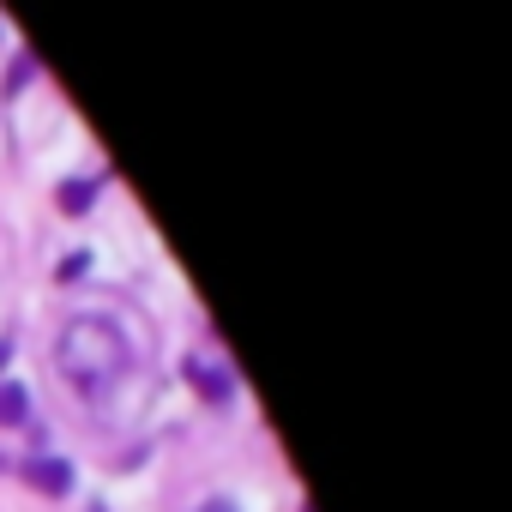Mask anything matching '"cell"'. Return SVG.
Returning <instances> with one entry per match:
<instances>
[{"label": "cell", "instance_id": "obj_1", "mask_svg": "<svg viewBox=\"0 0 512 512\" xmlns=\"http://www.w3.org/2000/svg\"><path fill=\"white\" fill-rule=\"evenodd\" d=\"M127 338L109 326V320H97V314H85V320H67L61 326V338H55V368L85 392V398H109L115 386H121V374H127Z\"/></svg>", "mask_w": 512, "mask_h": 512}, {"label": "cell", "instance_id": "obj_2", "mask_svg": "<svg viewBox=\"0 0 512 512\" xmlns=\"http://www.w3.org/2000/svg\"><path fill=\"white\" fill-rule=\"evenodd\" d=\"M25 482H31V488H43V494H67V488H73V464L43 452V458H31V464H25Z\"/></svg>", "mask_w": 512, "mask_h": 512}, {"label": "cell", "instance_id": "obj_3", "mask_svg": "<svg viewBox=\"0 0 512 512\" xmlns=\"http://www.w3.org/2000/svg\"><path fill=\"white\" fill-rule=\"evenodd\" d=\"M31 416V392L13 386V380H0V428H19Z\"/></svg>", "mask_w": 512, "mask_h": 512}, {"label": "cell", "instance_id": "obj_4", "mask_svg": "<svg viewBox=\"0 0 512 512\" xmlns=\"http://www.w3.org/2000/svg\"><path fill=\"white\" fill-rule=\"evenodd\" d=\"M55 199H61V211H73V217H79V211L97 199V181H61V187H55Z\"/></svg>", "mask_w": 512, "mask_h": 512}, {"label": "cell", "instance_id": "obj_5", "mask_svg": "<svg viewBox=\"0 0 512 512\" xmlns=\"http://www.w3.org/2000/svg\"><path fill=\"white\" fill-rule=\"evenodd\" d=\"M187 374H193V386H199L205 398H217V404L229 398V374H211V368H187Z\"/></svg>", "mask_w": 512, "mask_h": 512}, {"label": "cell", "instance_id": "obj_6", "mask_svg": "<svg viewBox=\"0 0 512 512\" xmlns=\"http://www.w3.org/2000/svg\"><path fill=\"white\" fill-rule=\"evenodd\" d=\"M25 79H37V55H19V61H13V73H7V97H19Z\"/></svg>", "mask_w": 512, "mask_h": 512}, {"label": "cell", "instance_id": "obj_7", "mask_svg": "<svg viewBox=\"0 0 512 512\" xmlns=\"http://www.w3.org/2000/svg\"><path fill=\"white\" fill-rule=\"evenodd\" d=\"M85 266H91L85 253H67V266H61V278H85Z\"/></svg>", "mask_w": 512, "mask_h": 512}, {"label": "cell", "instance_id": "obj_8", "mask_svg": "<svg viewBox=\"0 0 512 512\" xmlns=\"http://www.w3.org/2000/svg\"><path fill=\"white\" fill-rule=\"evenodd\" d=\"M205 512H235V506H229V500H211V506H205Z\"/></svg>", "mask_w": 512, "mask_h": 512}, {"label": "cell", "instance_id": "obj_9", "mask_svg": "<svg viewBox=\"0 0 512 512\" xmlns=\"http://www.w3.org/2000/svg\"><path fill=\"white\" fill-rule=\"evenodd\" d=\"M7 356H13V350H7V344H0V368H7Z\"/></svg>", "mask_w": 512, "mask_h": 512}, {"label": "cell", "instance_id": "obj_10", "mask_svg": "<svg viewBox=\"0 0 512 512\" xmlns=\"http://www.w3.org/2000/svg\"><path fill=\"white\" fill-rule=\"evenodd\" d=\"M91 512H103V506H91Z\"/></svg>", "mask_w": 512, "mask_h": 512}]
</instances>
